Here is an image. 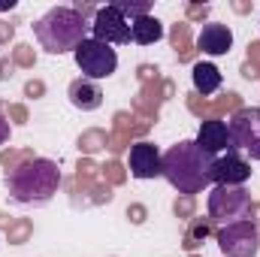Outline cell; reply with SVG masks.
I'll return each mask as SVG.
<instances>
[{
  "instance_id": "obj_1",
  "label": "cell",
  "mask_w": 260,
  "mask_h": 257,
  "mask_svg": "<svg viewBox=\"0 0 260 257\" xmlns=\"http://www.w3.org/2000/svg\"><path fill=\"white\" fill-rule=\"evenodd\" d=\"M212 167L215 157L206 154L197 142H179L164 151V179L179 194H203L212 188Z\"/></svg>"
},
{
  "instance_id": "obj_2",
  "label": "cell",
  "mask_w": 260,
  "mask_h": 257,
  "mask_svg": "<svg viewBox=\"0 0 260 257\" xmlns=\"http://www.w3.org/2000/svg\"><path fill=\"white\" fill-rule=\"evenodd\" d=\"M34 37L49 55H67V52H76L82 40H88V21L82 9L55 6L34 24Z\"/></svg>"
},
{
  "instance_id": "obj_3",
  "label": "cell",
  "mask_w": 260,
  "mask_h": 257,
  "mask_svg": "<svg viewBox=\"0 0 260 257\" xmlns=\"http://www.w3.org/2000/svg\"><path fill=\"white\" fill-rule=\"evenodd\" d=\"M58 185H61V170L46 157L27 160V164H21L18 170L9 173V194L18 203H27V206L49 203L58 194Z\"/></svg>"
},
{
  "instance_id": "obj_4",
  "label": "cell",
  "mask_w": 260,
  "mask_h": 257,
  "mask_svg": "<svg viewBox=\"0 0 260 257\" xmlns=\"http://www.w3.org/2000/svg\"><path fill=\"white\" fill-rule=\"evenodd\" d=\"M251 212V194L236 185H215L209 191V218L221 227L236 224V221H248Z\"/></svg>"
},
{
  "instance_id": "obj_5",
  "label": "cell",
  "mask_w": 260,
  "mask_h": 257,
  "mask_svg": "<svg viewBox=\"0 0 260 257\" xmlns=\"http://www.w3.org/2000/svg\"><path fill=\"white\" fill-rule=\"evenodd\" d=\"M73 58H76V67L82 70V76L91 79V82H94V79H109V76L118 70V55H115V49L106 46V43H100V40H94V37L82 40V43L76 46Z\"/></svg>"
},
{
  "instance_id": "obj_6",
  "label": "cell",
  "mask_w": 260,
  "mask_h": 257,
  "mask_svg": "<svg viewBox=\"0 0 260 257\" xmlns=\"http://www.w3.org/2000/svg\"><path fill=\"white\" fill-rule=\"evenodd\" d=\"M218 248L227 257H254L260 251V230L254 221H236L218 230Z\"/></svg>"
},
{
  "instance_id": "obj_7",
  "label": "cell",
  "mask_w": 260,
  "mask_h": 257,
  "mask_svg": "<svg viewBox=\"0 0 260 257\" xmlns=\"http://www.w3.org/2000/svg\"><path fill=\"white\" fill-rule=\"evenodd\" d=\"M91 37L100 40V43H106V46H127L130 43V18L115 3H109V6L97 9V15L91 21Z\"/></svg>"
},
{
  "instance_id": "obj_8",
  "label": "cell",
  "mask_w": 260,
  "mask_h": 257,
  "mask_svg": "<svg viewBox=\"0 0 260 257\" xmlns=\"http://www.w3.org/2000/svg\"><path fill=\"white\" fill-rule=\"evenodd\" d=\"M230 145L260 160V109H239L230 118Z\"/></svg>"
},
{
  "instance_id": "obj_9",
  "label": "cell",
  "mask_w": 260,
  "mask_h": 257,
  "mask_svg": "<svg viewBox=\"0 0 260 257\" xmlns=\"http://www.w3.org/2000/svg\"><path fill=\"white\" fill-rule=\"evenodd\" d=\"M127 167L133 179H157V176H164V154L151 142H136L130 148Z\"/></svg>"
},
{
  "instance_id": "obj_10",
  "label": "cell",
  "mask_w": 260,
  "mask_h": 257,
  "mask_svg": "<svg viewBox=\"0 0 260 257\" xmlns=\"http://www.w3.org/2000/svg\"><path fill=\"white\" fill-rule=\"evenodd\" d=\"M212 179H215V185H236V188H242L251 179V164L245 157H239L236 151H227V154L215 157Z\"/></svg>"
},
{
  "instance_id": "obj_11",
  "label": "cell",
  "mask_w": 260,
  "mask_h": 257,
  "mask_svg": "<svg viewBox=\"0 0 260 257\" xmlns=\"http://www.w3.org/2000/svg\"><path fill=\"white\" fill-rule=\"evenodd\" d=\"M197 49L206 52V55H212V58L227 55V52L233 49V30H230L227 24H218V21L203 24L200 37H197Z\"/></svg>"
},
{
  "instance_id": "obj_12",
  "label": "cell",
  "mask_w": 260,
  "mask_h": 257,
  "mask_svg": "<svg viewBox=\"0 0 260 257\" xmlns=\"http://www.w3.org/2000/svg\"><path fill=\"white\" fill-rule=\"evenodd\" d=\"M194 142L206 154H212V157H218L224 148H233L230 145V127L224 121H203V127H200Z\"/></svg>"
},
{
  "instance_id": "obj_13",
  "label": "cell",
  "mask_w": 260,
  "mask_h": 257,
  "mask_svg": "<svg viewBox=\"0 0 260 257\" xmlns=\"http://www.w3.org/2000/svg\"><path fill=\"white\" fill-rule=\"evenodd\" d=\"M70 103L82 112H91V109H100L103 103V91L91 82V79H76L70 85Z\"/></svg>"
},
{
  "instance_id": "obj_14",
  "label": "cell",
  "mask_w": 260,
  "mask_h": 257,
  "mask_svg": "<svg viewBox=\"0 0 260 257\" xmlns=\"http://www.w3.org/2000/svg\"><path fill=\"white\" fill-rule=\"evenodd\" d=\"M130 40L139 43V46H151V43L164 40V24H160L154 15L133 18V21H130Z\"/></svg>"
},
{
  "instance_id": "obj_15",
  "label": "cell",
  "mask_w": 260,
  "mask_h": 257,
  "mask_svg": "<svg viewBox=\"0 0 260 257\" xmlns=\"http://www.w3.org/2000/svg\"><path fill=\"white\" fill-rule=\"evenodd\" d=\"M191 79H194V88L206 97V94H215L221 88V70L209 61H200V64L191 70Z\"/></svg>"
},
{
  "instance_id": "obj_16",
  "label": "cell",
  "mask_w": 260,
  "mask_h": 257,
  "mask_svg": "<svg viewBox=\"0 0 260 257\" xmlns=\"http://www.w3.org/2000/svg\"><path fill=\"white\" fill-rule=\"evenodd\" d=\"M6 136H9V127H6V124L0 121V145H3V139H6Z\"/></svg>"
}]
</instances>
